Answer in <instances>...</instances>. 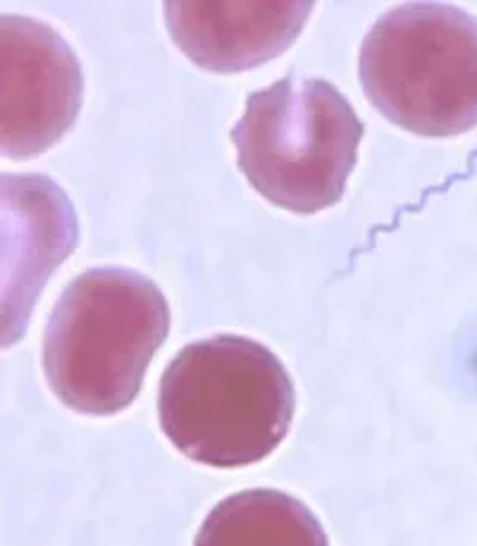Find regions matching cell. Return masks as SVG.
<instances>
[{"label":"cell","instance_id":"cell-1","mask_svg":"<svg viewBox=\"0 0 477 546\" xmlns=\"http://www.w3.org/2000/svg\"><path fill=\"white\" fill-rule=\"evenodd\" d=\"M296 392L263 344L215 334L177 353L160 380V427L172 446L210 468H244L287 437Z\"/></svg>","mask_w":477,"mask_h":546},{"label":"cell","instance_id":"cell-2","mask_svg":"<svg viewBox=\"0 0 477 546\" xmlns=\"http://www.w3.org/2000/svg\"><path fill=\"white\" fill-rule=\"evenodd\" d=\"M170 330L156 282L125 268H96L67 284L43 337L53 394L82 415H115L139 396L148 363Z\"/></svg>","mask_w":477,"mask_h":546},{"label":"cell","instance_id":"cell-3","mask_svg":"<svg viewBox=\"0 0 477 546\" xmlns=\"http://www.w3.org/2000/svg\"><path fill=\"white\" fill-rule=\"evenodd\" d=\"M363 122L325 79L287 77L251 93L232 141L244 177L272 206L313 215L342 201Z\"/></svg>","mask_w":477,"mask_h":546},{"label":"cell","instance_id":"cell-4","mask_svg":"<svg viewBox=\"0 0 477 546\" xmlns=\"http://www.w3.org/2000/svg\"><path fill=\"white\" fill-rule=\"evenodd\" d=\"M358 77L396 127L430 139L477 127V17L449 3L387 10L363 39Z\"/></svg>","mask_w":477,"mask_h":546},{"label":"cell","instance_id":"cell-5","mask_svg":"<svg viewBox=\"0 0 477 546\" xmlns=\"http://www.w3.org/2000/svg\"><path fill=\"white\" fill-rule=\"evenodd\" d=\"M84 74L72 46L32 17H0V155L32 160L77 120Z\"/></svg>","mask_w":477,"mask_h":546},{"label":"cell","instance_id":"cell-6","mask_svg":"<svg viewBox=\"0 0 477 546\" xmlns=\"http://www.w3.org/2000/svg\"><path fill=\"white\" fill-rule=\"evenodd\" d=\"M3 234V346L27 330L36 296L77 246L79 225L70 198L46 175L0 177Z\"/></svg>","mask_w":477,"mask_h":546},{"label":"cell","instance_id":"cell-7","mask_svg":"<svg viewBox=\"0 0 477 546\" xmlns=\"http://www.w3.org/2000/svg\"><path fill=\"white\" fill-rule=\"evenodd\" d=\"M313 8L311 0H167L163 10L179 51L203 70L229 74L253 70L282 55L306 27Z\"/></svg>","mask_w":477,"mask_h":546},{"label":"cell","instance_id":"cell-8","mask_svg":"<svg viewBox=\"0 0 477 546\" xmlns=\"http://www.w3.org/2000/svg\"><path fill=\"white\" fill-rule=\"evenodd\" d=\"M194 546H330L306 504L277 489L222 499L203 520Z\"/></svg>","mask_w":477,"mask_h":546}]
</instances>
